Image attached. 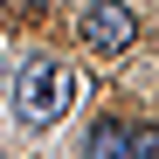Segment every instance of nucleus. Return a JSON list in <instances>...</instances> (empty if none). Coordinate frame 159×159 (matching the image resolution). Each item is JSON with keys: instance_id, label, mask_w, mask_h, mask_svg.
Returning <instances> with one entry per match:
<instances>
[{"instance_id": "obj_1", "label": "nucleus", "mask_w": 159, "mask_h": 159, "mask_svg": "<svg viewBox=\"0 0 159 159\" xmlns=\"http://www.w3.org/2000/svg\"><path fill=\"white\" fill-rule=\"evenodd\" d=\"M69 104H76V76L56 56H28V62L14 69V118L28 125V131H48Z\"/></svg>"}, {"instance_id": "obj_2", "label": "nucleus", "mask_w": 159, "mask_h": 159, "mask_svg": "<svg viewBox=\"0 0 159 159\" xmlns=\"http://www.w3.org/2000/svg\"><path fill=\"white\" fill-rule=\"evenodd\" d=\"M83 159H159V125H131V118H104L90 125Z\"/></svg>"}, {"instance_id": "obj_3", "label": "nucleus", "mask_w": 159, "mask_h": 159, "mask_svg": "<svg viewBox=\"0 0 159 159\" xmlns=\"http://www.w3.org/2000/svg\"><path fill=\"white\" fill-rule=\"evenodd\" d=\"M131 42H139V14L125 0H90L83 7V48L90 56H125Z\"/></svg>"}, {"instance_id": "obj_4", "label": "nucleus", "mask_w": 159, "mask_h": 159, "mask_svg": "<svg viewBox=\"0 0 159 159\" xmlns=\"http://www.w3.org/2000/svg\"><path fill=\"white\" fill-rule=\"evenodd\" d=\"M14 7H35V0H14Z\"/></svg>"}, {"instance_id": "obj_5", "label": "nucleus", "mask_w": 159, "mask_h": 159, "mask_svg": "<svg viewBox=\"0 0 159 159\" xmlns=\"http://www.w3.org/2000/svg\"><path fill=\"white\" fill-rule=\"evenodd\" d=\"M0 159H7V152H0Z\"/></svg>"}]
</instances>
